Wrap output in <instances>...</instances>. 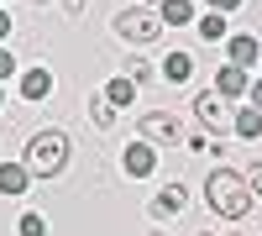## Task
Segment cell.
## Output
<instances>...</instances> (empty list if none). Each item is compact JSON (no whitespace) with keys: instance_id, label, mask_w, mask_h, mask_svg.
<instances>
[{"instance_id":"cell-1","label":"cell","mask_w":262,"mask_h":236,"mask_svg":"<svg viewBox=\"0 0 262 236\" xmlns=\"http://www.w3.org/2000/svg\"><path fill=\"white\" fill-rule=\"evenodd\" d=\"M205 200L215 216H226V221H242L247 210H252V184L236 174V168H215V174L205 179Z\"/></svg>"},{"instance_id":"cell-2","label":"cell","mask_w":262,"mask_h":236,"mask_svg":"<svg viewBox=\"0 0 262 236\" xmlns=\"http://www.w3.org/2000/svg\"><path fill=\"white\" fill-rule=\"evenodd\" d=\"M21 163H27L32 179H58L63 163H69V137L63 132H37L27 142V153H21Z\"/></svg>"},{"instance_id":"cell-3","label":"cell","mask_w":262,"mask_h":236,"mask_svg":"<svg viewBox=\"0 0 262 236\" xmlns=\"http://www.w3.org/2000/svg\"><path fill=\"white\" fill-rule=\"evenodd\" d=\"M116 37H126L131 48H147V42H158L163 37V16L158 11H147V6H131L116 16Z\"/></svg>"},{"instance_id":"cell-4","label":"cell","mask_w":262,"mask_h":236,"mask_svg":"<svg viewBox=\"0 0 262 236\" xmlns=\"http://www.w3.org/2000/svg\"><path fill=\"white\" fill-rule=\"evenodd\" d=\"M142 142H184V126H179V116H168V111H147L142 116Z\"/></svg>"},{"instance_id":"cell-5","label":"cell","mask_w":262,"mask_h":236,"mask_svg":"<svg viewBox=\"0 0 262 236\" xmlns=\"http://www.w3.org/2000/svg\"><path fill=\"white\" fill-rule=\"evenodd\" d=\"M121 168H126L131 179H147L152 168H158V147H152V142H131L126 153H121Z\"/></svg>"},{"instance_id":"cell-6","label":"cell","mask_w":262,"mask_h":236,"mask_svg":"<svg viewBox=\"0 0 262 236\" xmlns=\"http://www.w3.org/2000/svg\"><path fill=\"white\" fill-rule=\"evenodd\" d=\"M184 205H189V189H184V184H163L158 195H152V205H147V210L163 221V216H179Z\"/></svg>"},{"instance_id":"cell-7","label":"cell","mask_w":262,"mask_h":236,"mask_svg":"<svg viewBox=\"0 0 262 236\" xmlns=\"http://www.w3.org/2000/svg\"><path fill=\"white\" fill-rule=\"evenodd\" d=\"M226 53H231L236 69H252V63L262 58V42H257L252 32H236V37H226Z\"/></svg>"},{"instance_id":"cell-8","label":"cell","mask_w":262,"mask_h":236,"mask_svg":"<svg viewBox=\"0 0 262 236\" xmlns=\"http://www.w3.org/2000/svg\"><path fill=\"white\" fill-rule=\"evenodd\" d=\"M194 116H200L205 132H221V126H226V105H221V95H194Z\"/></svg>"},{"instance_id":"cell-9","label":"cell","mask_w":262,"mask_h":236,"mask_svg":"<svg viewBox=\"0 0 262 236\" xmlns=\"http://www.w3.org/2000/svg\"><path fill=\"white\" fill-rule=\"evenodd\" d=\"M247 69H236V63H226L221 74H215V95H226V100H236V95H247Z\"/></svg>"},{"instance_id":"cell-10","label":"cell","mask_w":262,"mask_h":236,"mask_svg":"<svg viewBox=\"0 0 262 236\" xmlns=\"http://www.w3.org/2000/svg\"><path fill=\"white\" fill-rule=\"evenodd\" d=\"M27 184H32L27 163H0V195H27Z\"/></svg>"},{"instance_id":"cell-11","label":"cell","mask_w":262,"mask_h":236,"mask_svg":"<svg viewBox=\"0 0 262 236\" xmlns=\"http://www.w3.org/2000/svg\"><path fill=\"white\" fill-rule=\"evenodd\" d=\"M21 95H27V100H48L53 95V74L48 69H27V74H21Z\"/></svg>"},{"instance_id":"cell-12","label":"cell","mask_w":262,"mask_h":236,"mask_svg":"<svg viewBox=\"0 0 262 236\" xmlns=\"http://www.w3.org/2000/svg\"><path fill=\"white\" fill-rule=\"evenodd\" d=\"M158 16H163V27H189V21H194V6H189V0H163Z\"/></svg>"},{"instance_id":"cell-13","label":"cell","mask_w":262,"mask_h":236,"mask_svg":"<svg viewBox=\"0 0 262 236\" xmlns=\"http://www.w3.org/2000/svg\"><path fill=\"white\" fill-rule=\"evenodd\" d=\"M189 74H194V58H189V53H168V58H163V79H168V84H184Z\"/></svg>"},{"instance_id":"cell-14","label":"cell","mask_w":262,"mask_h":236,"mask_svg":"<svg viewBox=\"0 0 262 236\" xmlns=\"http://www.w3.org/2000/svg\"><path fill=\"white\" fill-rule=\"evenodd\" d=\"M236 137H242V142H257V137H262V111H252V105H247V111H236Z\"/></svg>"},{"instance_id":"cell-15","label":"cell","mask_w":262,"mask_h":236,"mask_svg":"<svg viewBox=\"0 0 262 236\" xmlns=\"http://www.w3.org/2000/svg\"><path fill=\"white\" fill-rule=\"evenodd\" d=\"M194 27H200V37H205V42H221V37H226V16H221V11H205Z\"/></svg>"},{"instance_id":"cell-16","label":"cell","mask_w":262,"mask_h":236,"mask_svg":"<svg viewBox=\"0 0 262 236\" xmlns=\"http://www.w3.org/2000/svg\"><path fill=\"white\" fill-rule=\"evenodd\" d=\"M105 100H111V105H131V100H137V84H131V79L121 74V79H111V90H105Z\"/></svg>"},{"instance_id":"cell-17","label":"cell","mask_w":262,"mask_h":236,"mask_svg":"<svg viewBox=\"0 0 262 236\" xmlns=\"http://www.w3.org/2000/svg\"><path fill=\"white\" fill-rule=\"evenodd\" d=\"M90 116H95V126H100V132H111V126H116V105H111V100L100 95V100L90 105Z\"/></svg>"},{"instance_id":"cell-18","label":"cell","mask_w":262,"mask_h":236,"mask_svg":"<svg viewBox=\"0 0 262 236\" xmlns=\"http://www.w3.org/2000/svg\"><path fill=\"white\" fill-rule=\"evenodd\" d=\"M21 236H48V221H42L37 210H27V216H21Z\"/></svg>"},{"instance_id":"cell-19","label":"cell","mask_w":262,"mask_h":236,"mask_svg":"<svg viewBox=\"0 0 262 236\" xmlns=\"http://www.w3.org/2000/svg\"><path fill=\"white\" fill-rule=\"evenodd\" d=\"M11 74H16V58H11L6 48H0V79H11Z\"/></svg>"},{"instance_id":"cell-20","label":"cell","mask_w":262,"mask_h":236,"mask_svg":"<svg viewBox=\"0 0 262 236\" xmlns=\"http://www.w3.org/2000/svg\"><path fill=\"white\" fill-rule=\"evenodd\" d=\"M205 6H210V11H221V16H226V11H236V6H242V0H205Z\"/></svg>"},{"instance_id":"cell-21","label":"cell","mask_w":262,"mask_h":236,"mask_svg":"<svg viewBox=\"0 0 262 236\" xmlns=\"http://www.w3.org/2000/svg\"><path fill=\"white\" fill-rule=\"evenodd\" d=\"M252 189H257V195H262V163H252V179H247Z\"/></svg>"},{"instance_id":"cell-22","label":"cell","mask_w":262,"mask_h":236,"mask_svg":"<svg viewBox=\"0 0 262 236\" xmlns=\"http://www.w3.org/2000/svg\"><path fill=\"white\" fill-rule=\"evenodd\" d=\"M0 37H11V11L0 6Z\"/></svg>"},{"instance_id":"cell-23","label":"cell","mask_w":262,"mask_h":236,"mask_svg":"<svg viewBox=\"0 0 262 236\" xmlns=\"http://www.w3.org/2000/svg\"><path fill=\"white\" fill-rule=\"evenodd\" d=\"M63 11H69V16H84V0H63Z\"/></svg>"},{"instance_id":"cell-24","label":"cell","mask_w":262,"mask_h":236,"mask_svg":"<svg viewBox=\"0 0 262 236\" xmlns=\"http://www.w3.org/2000/svg\"><path fill=\"white\" fill-rule=\"evenodd\" d=\"M252 111H262V79L252 84Z\"/></svg>"},{"instance_id":"cell-25","label":"cell","mask_w":262,"mask_h":236,"mask_svg":"<svg viewBox=\"0 0 262 236\" xmlns=\"http://www.w3.org/2000/svg\"><path fill=\"white\" fill-rule=\"evenodd\" d=\"M147 236H168V231H147Z\"/></svg>"},{"instance_id":"cell-26","label":"cell","mask_w":262,"mask_h":236,"mask_svg":"<svg viewBox=\"0 0 262 236\" xmlns=\"http://www.w3.org/2000/svg\"><path fill=\"white\" fill-rule=\"evenodd\" d=\"M32 6H48V0H32Z\"/></svg>"},{"instance_id":"cell-27","label":"cell","mask_w":262,"mask_h":236,"mask_svg":"<svg viewBox=\"0 0 262 236\" xmlns=\"http://www.w3.org/2000/svg\"><path fill=\"white\" fill-rule=\"evenodd\" d=\"M231 236H242V231H231Z\"/></svg>"},{"instance_id":"cell-28","label":"cell","mask_w":262,"mask_h":236,"mask_svg":"<svg viewBox=\"0 0 262 236\" xmlns=\"http://www.w3.org/2000/svg\"><path fill=\"white\" fill-rule=\"evenodd\" d=\"M200 236H210V231H200Z\"/></svg>"},{"instance_id":"cell-29","label":"cell","mask_w":262,"mask_h":236,"mask_svg":"<svg viewBox=\"0 0 262 236\" xmlns=\"http://www.w3.org/2000/svg\"><path fill=\"white\" fill-rule=\"evenodd\" d=\"M257 63H262V58H257Z\"/></svg>"}]
</instances>
